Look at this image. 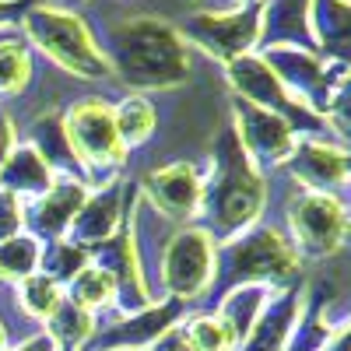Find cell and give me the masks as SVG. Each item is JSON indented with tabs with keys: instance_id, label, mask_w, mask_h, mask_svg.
I'll list each match as a JSON object with an SVG mask.
<instances>
[{
	"instance_id": "e575fe53",
	"label": "cell",
	"mask_w": 351,
	"mask_h": 351,
	"mask_svg": "<svg viewBox=\"0 0 351 351\" xmlns=\"http://www.w3.org/2000/svg\"><path fill=\"white\" fill-rule=\"evenodd\" d=\"M21 8H25V0H0V25L11 21L14 14H21Z\"/></svg>"
},
{
	"instance_id": "74e56055",
	"label": "cell",
	"mask_w": 351,
	"mask_h": 351,
	"mask_svg": "<svg viewBox=\"0 0 351 351\" xmlns=\"http://www.w3.org/2000/svg\"><path fill=\"white\" fill-rule=\"evenodd\" d=\"M243 4H246V0H243Z\"/></svg>"
},
{
	"instance_id": "9a60e30c",
	"label": "cell",
	"mask_w": 351,
	"mask_h": 351,
	"mask_svg": "<svg viewBox=\"0 0 351 351\" xmlns=\"http://www.w3.org/2000/svg\"><path fill=\"white\" fill-rule=\"evenodd\" d=\"M302 309V295L299 291H285L281 299H271L263 316L253 324L250 337L236 348V351H281L291 327H295V316Z\"/></svg>"
},
{
	"instance_id": "6da1fadb",
	"label": "cell",
	"mask_w": 351,
	"mask_h": 351,
	"mask_svg": "<svg viewBox=\"0 0 351 351\" xmlns=\"http://www.w3.org/2000/svg\"><path fill=\"white\" fill-rule=\"evenodd\" d=\"M106 64L137 88H172L190 74V49L172 25L158 18H130L112 28Z\"/></svg>"
},
{
	"instance_id": "2e32d148",
	"label": "cell",
	"mask_w": 351,
	"mask_h": 351,
	"mask_svg": "<svg viewBox=\"0 0 351 351\" xmlns=\"http://www.w3.org/2000/svg\"><path fill=\"white\" fill-rule=\"evenodd\" d=\"M288 169H291V176H299L306 186H313L319 193H324L327 186H341L348 180L344 152L341 148H327V144H313V141L291 152Z\"/></svg>"
},
{
	"instance_id": "836d02e7",
	"label": "cell",
	"mask_w": 351,
	"mask_h": 351,
	"mask_svg": "<svg viewBox=\"0 0 351 351\" xmlns=\"http://www.w3.org/2000/svg\"><path fill=\"white\" fill-rule=\"evenodd\" d=\"M14 351H56V344H53L46 334H36V337H28L25 344H18Z\"/></svg>"
},
{
	"instance_id": "e0dca14e",
	"label": "cell",
	"mask_w": 351,
	"mask_h": 351,
	"mask_svg": "<svg viewBox=\"0 0 351 351\" xmlns=\"http://www.w3.org/2000/svg\"><path fill=\"white\" fill-rule=\"evenodd\" d=\"M116 221H120V186H109L106 193L92 197V200H84L81 204V211L74 215L71 221V239L74 246H99L106 239H112V232H116Z\"/></svg>"
},
{
	"instance_id": "7c38bea8",
	"label": "cell",
	"mask_w": 351,
	"mask_h": 351,
	"mask_svg": "<svg viewBox=\"0 0 351 351\" xmlns=\"http://www.w3.org/2000/svg\"><path fill=\"white\" fill-rule=\"evenodd\" d=\"M144 186H148V197H152L155 208L165 211L176 221L193 218L197 208H200V176L186 162H176V165H165V169L152 172Z\"/></svg>"
},
{
	"instance_id": "8992f818",
	"label": "cell",
	"mask_w": 351,
	"mask_h": 351,
	"mask_svg": "<svg viewBox=\"0 0 351 351\" xmlns=\"http://www.w3.org/2000/svg\"><path fill=\"white\" fill-rule=\"evenodd\" d=\"M64 134L74 152V162L88 165L92 172H102L123 162V141L116 134L112 109L102 99H88L74 106L64 123Z\"/></svg>"
},
{
	"instance_id": "f1b7e54d",
	"label": "cell",
	"mask_w": 351,
	"mask_h": 351,
	"mask_svg": "<svg viewBox=\"0 0 351 351\" xmlns=\"http://www.w3.org/2000/svg\"><path fill=\"white\" fill-rule=\"evenodd\" d=\"M183 330V341L193 351H236V341H232L228 327L218 316H193Z\"/></svg>"
},
{
	"instance_id": "4dcf8cb0",
	"label": "cell",
	"mask_w": 351,
	"mask_h": 351,
	"mask_svg": "<svg viewBox=\"0 0 351 351\" xmlns=\"http://www.w3.org/2000/svg\"><path fill=\"white\" fill-rule=\"evenodd\" d=\"M18 225H21V215H18V204L11 193L0 190V243L18 236Z\"/></svg>"
},
{
	"instance_id": "f546056e",
	"label": "cell",
	"mask_w": 351,
	"mask_h": 351,
	"mask_svg": "<svg viewBox=\"0 0 351 351\" xmlns=\"http://www.w3.org/2000/svg\"><path fill=\"white\" fill-rule=\"evenodd\" d=\"M84 250L74 246V243H56L53 250H46L43 256V267H46V278L49 281H71L81 267H88L84 263Z\"/></svg>"
},
{
	"instance_id": "ffe728a7",
	"label": "cell",
	"mask_w": 351,
	"mask_h": 351,
	"mask_svg": "<svg viewBox=\"0 0 351 351\" xmlns=\"http://www.w3.org/2000/svg\"><path fill=\"white\" fill-rule=\"evenodd\" d=\"M49 186L53 176L32 148H14L8 162L0 165V190L11 197H43Z\"/></svg>"
},
{
	"instance_id": "ac0fdd59",
	"label": "cell",
	"mask_w": 351,
	"mask_h": 351,
	"mask_svg": "<svg viewBox=\"0 0 351 351\" xmlns=\"http://www.w3.org/2000/svg\"><path fill=\"white\" fill-rule=\"evenodd\" d=\"M309 0H271L267 11L260 14V32H263V46H309Z\"/></svg>"
},
{
	"instance_id": "1f68e13d",
	"label": "cell",
	"mask_w": 351,
	"mask_h": 351,
	"mask_svg": "<svg viewBox=\"0 0 351 351\" xmlns=\"http://www.w3.org/2000/svg\"><path fill=\"white\" fill-rule=\"evenodd\" d=\"M152 351H193V348L183 341V330H180V327H169V330L152 344Z\"/></svg>"
},
{
	"instance_id": "30bf717a",
	"label": "cell",
	"mask_w": 351,
	"mask_h": 351,
	"mask_svg": "<svg viewBox=\"0 0 351 351\" xmlns=\"http://www.w3.org/2000/svg\"><path fill=\"white\" fill-rule=\"evenodd\" d=\"M180 36H190L208 53L221 60L246 56V49L260 36V14L256 11H232V14H193Z\"/></svg>"
},
{
	"instance_id": "603a6c76",
	"label": "cell",
	"mask_w": 351,
	"mask_h": 351,
	"mask_svg": "<svg viewBox=\"0 0 351 351\" xmlns=\"http://www.w3.org/2000/svg\"><path fill=\"white\" fill-rule=\"evenodd\" d=\"M112 123H116V134H120L123 148L127 144H141L144 137H152L155 130V106L148 99H123L120 109L112 112Z\"/></svg>"
},
{
	"instance_id": "7a4b0ae2",
	"label": "cell",
	"mask_w": 351,
	"mask_h": 351,
	"mask_svg": "<svg viewBox=\"0 0 351 351\" xmlns=\"http://www.w3.org/2000/svg\"><path fill=\"white\" fill-rule=\"evenodd\" d=\"M263 208V180L246 158L236 130H225L218 137L215 162H211V180L200 183V208L208 225L218 236L246 228Z\"/></svg>"
},
{
	"instance_id": "9c48e42d",
	"label": "cell",
	"mask_w": 351,
	"mask_h": 351,
	"mask_svg": "<svg viewBox=\"0 0 351 351\" xmlns=\"http://www.w3.org/2000/svg\"><path fill=\"white\" fill-rule=\"evenodd\" d=\"M236 120H239V134L236 137H239L250 162L278 165V162L291 158V152H295V130H291L281 116L236 99Z\"/></svg>"
},
{
	"instance_id": "7402d4cb",
	"label": "cell",
	"mask_w": 351,
	"mask_h": 351,
	"mask_svg": "<svg viewBox=\"0 0 351 351\" xmlns=\"http://www.w3.org/2000/svg\"><path fill=\"white\" fill-rule=\"evenodd\" d=\"M309 21L316 25V36L324 43V49L344 56V43H348V4L344 0H316V8L309 11Z\"/></svg>"
},
{
	"instance_id": "d6986e66",
	"label": "cell",
	"mask_w": 351,
	"mask_h": 351,
	"mask_svg": "<svg viewBox=\"0 0 351 351\" xmlns=\"http://www.w3.org/2000/svg\"><path fill=\"white\" fill-rule=\"evenodd\" d=\"M267 288H260V285H239V288H232L221 295V306H218V319L228 327L232 341H236V348L250 337L253 324L263 316V309H267Z\"/></svg>"
},
{
	"instance_id": "cb8c5ba5",
	"label": "cell",
	"mask_w": 351,
	"mask_h": 351,
	"mask_svg": "<svg viewBox=\"0 0 351 351\" xmlns=\"http://www.w3.org/2000/svg\"><path fill=\"white\" fill-rule=\"evenodd\" d=\"M116 295V285L109 274H102L99 267H81L74 278H71V302H77L81 309H102L109 306Z\"/></svg>"
},
{
	"instance_id": "3957f363",
	"label": "cell",
	"mask_w": 351,
	"mask_h": 351,
	"mask_svg": "<svg viewBox=\"0 0 351 351\" xmlns=\"http://www.w3.org/2000/svg\"><path fill=\"white\" fill-rule=\"evenodd\" d=\"M215 267L218 274L211 278L208 291L225 295V291L250 285V281H271V285L291 281L299 271V256L291 253V246L274 228H256L250 236L228 243L221 256H215Z\"/></svg>"
},
{
	"instance_id": "4fadbf2b",
	"label": "cell",
	"mask_w": 351,
	"mask_h": 351,
	"mask_svg": "<svg viewBox=\"0 0 351 351\" xmlns=\"http://www.w3.org/2000/svg\"><path fill=\"white\" fill-rule=\"evenodd\" d=\"M263 64H267V67H278L274 77L285 84L288 95H291V92H302L306 102H316V106L330 109V81H327L324 67H319V60H313L309 53L274 46V49H267Z\"/></svg>"
},
{
	"instance_id": "52a82bcc",
	"label": "cell",
	"mask_w": 351,
	"mask_h": 351,
	"mask_svg": "<svg viewBox=\"0 0 351 351\" xmlns=\"http://www.w3.org/2000/svg\"><path fill=\"white\" fill-rule=\"evenodd\" d=\"M228 81L236 84V92H239L243 102L281 116L288 127H306V130L319 127L316 116L299 99H291L285 92V84L274 77V71L263 60H256V56H236V60H228Z\"/></svg>"
},
{
	"instance_id": "5b68a950",
	"label": "cell",
	"mask_w": 351,
	"mask_h": 351,
	"mask_svg": "<svg viewBox=\"0 0 351 351\" xmlns=\"http://www.w3.org/2000/svg\"><path fill=\"white\" fill-rule=\"evenodd\" d=\"M215 256H218V250H215L211 232L190 228V232L172 236V243L165 246V256H162V285L172 295V302L186 306L211 288Z\"/></svg>"
},
{
	"instance_id": "4316f807",
	"label": "cell",
	"mask_w": 351,
	"mask_h": 351,
	"mask_svg": "<svg viewBox=\"0 0 351 351\" xmlns=\"http://www.w3.org/2000/svg\"><path fill=\"white\" fill-rule=\"evenodd\" d=\"M60 288H56V281H49L46 274H28L21 278V291H18V302L28 316L36 319H49V313L60 306Z\"/></svg>"
},
{
	"instance_id": "277c9868",
	"label": "cell",
	"mask_w": 351,
	"mask_h": 351,
	"mask_svg": "<svg viewBox=\"0 0 351 351\" xmlns=\"http://www.w3.org/2000/svg\"><path fill=\"white\" fill-rule=\"evenodd\" d=\"M25 32L32 39L49 60H56L67 74L74 77H106L109 64H106V53L95 46L92 32L84 28V21L71 11L60 8H32L25 14Z\"/></svg>"
},
{
	"instance_id": "44dd1931",
	"label": "cell",
	"mask_w": 351,
	"mask_h": 351,
	"mask_svg": "<svg viewBox=\"0 0 351 351\" xmlns=\"http://www.w3.org/2000/svg\"><path fill=\"white\" fill-rule=\"evenodd\" d=\"M46 324H49V334L46 337L56 344V351H81L88 341H92V334H95L92 313L81 309L71 299H60V306L49 313Z\"/></svg>"
},
{
	"instance_id": "d4e9b609",
	"label": "cell",
	"mask_w": 351,
	"mask_h": 351,
	"mask_svg": "<svg viewBox=\"0 0 351 351\" xmlns=\"http://www.w3.org/2000/svg\"><path fill=\"white\" fill-rule=\"evenodd\" d=\"M46 169H60V172H71L74 169V152H71V144H67V134L64 127L56 123V120H43L36 127V148H32Z\"/></svg>"
},
{
	"instance_id": "484cf974",
	"label": "cell",
	"mask_w": 351,
	"mask_h": 351,
	"mask_svg": "<svg viewBox=\"0 0 351 351\" xmlns=\"http://www.w3.org/2000/svg\"><path fill=\"white\" fill-rule=\"evenodd\" d=\"M43 250L32 236H11L0 243V278H28L36 271Z\"/></svg>"
},
{
	"instance_id": "d6a6232c",
	"label": "cell",
	"mask_w": 351,
	"mask_h": 351,
	"mask_svg": "<svg viewBox=\"0 0 351 351\" xmlns=\"http://www.w3.org/2000/svg\"><path fill=\"white\" fill-rule=\"evenodd\" d=\"M14 152V127L4 112H0V165L8 162V155Z\"/></svg>"
},
{
	"instance_id": "5bb4252c",
	"label": "cell",
	"mask_w": 351,
	"mask_h": 351,
	"mask_svg": "<svg viewBox=\"0 0 351 351\" xmlns=\"http://www.w3.org/2000/svg\"><path fill=\"white\" fill-rule=\"evenodd\" d=\"M81 204H84V186L81 180H64V183H53L32 211H28V225H32L36 236H60V232L71 228L74 215L81 211Z\"/></svg>"
},
{
	"instance_id": "83f0119b",
	"label": "cell",
	"mask_w": 351,
	"mask_h": 351,
	"mask_svg": "<svg viewBox=\"0 0 351 351\" xmlns=\"http://www.w3.org/2000/svg\"><path fill=\"white\" fill-rule=\"evenodd\" d=\"M32 77V60H28V49L14 39L0 43V95H18L21 88Z\"/></svg>"
},
{
	"instance_id": "8d00e7d4",
	"label": "cell",
	"mask_w": 351,
	"mask_h": 351,
	"mask_svg": "<svg viewBox=\"0 0 351 351\" xmlns=\"http://www.w3.org/2000/svg\"><path fill=\"white\" fill-rule=\"evenodd\" d=\"M0 351H8V327H4V319H0Z\"/></svg>"
},
{
	"instance_id": "8fae6325",
	"label": "cell",
	"mask_w": 351,
	"mask_h": 351,
	"mask_svg": "<svg viewBox=\"0 0 351 351\" xmlns=\"http://www.w3.org/2000/svg\"><path fill=\"white\" fill-rule=\"evenodd\" d=\"M180 302H165L162 309H144L134 313L120 324H112L106 330H95L81 351H137V348H152L169 327H176L180 319Z\"/></svg>"
},
{
	"instance_id": "ba28073f",
	"label": "cell",
	"mask_w": 351,
	"mask_h": 351,
	"mask_svg": "<svg viewBox=\"0 0 351 351\" xmlns=\"http://www.w3.org/2000/svg\"><path fill=\"white\" fill-rule=\"evenodd\" d=\"M348 232V215L344 204L334 200L330 193L309 190L291 204V236L295 246L309 256H330Z\"/></svg>"
},
{
	"instance_id": "d590c367",
	"label": "cell",
	"mask_w": 351,
	"mask_h": 351,
	"mask_svg": "<svg viewBox=\"0 0 351 351\" xmlns=\"http://www.w3.org/2000/svg\"><path fill=\"white\" fill-rule=\"evenodd\" d=\"M324 351H348V330H337V334L324 344Z\"/></svg>"
}]
</instances>
